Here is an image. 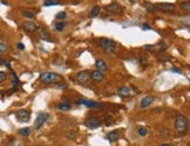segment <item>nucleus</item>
Returning <instances> with one entry per match:
<instances>
[{"mask_svg": "<svg viewBox=\"0 0 190 146\" xmlns=\"http://www.w3.org/2000/svg\"><path fill=\"white\" fill-rule=\"evenodd\" d=\"M8 45L7 44H5V43H0V52L1 53H4V52H6V51H8Z\"/></svg>", "mask_w": 190, "mask_h": 146, "instance_id": "nucleus-27", "label": "nucleus"}, {"mask_svg": "<svg viewBox=\"0 0 190 146\" xmlns=\"http://www.w3.org/2000/svg\"><path fill=\"white\" fill-rule=\"evenodd\" d=\"M18 49H25V46H24V44H22V43L18 44Z\"/></svg>", "mask_w": 190, "mask_h": 146, "instance_id": "nucleus-36", "label": "nucleus"}, {"mask_svg": "<svg viewBox=\"0 0 190 146\" xmlns=\"http://www.w3.org/2000/svg\"><path fill=\"white\" fill-rule=\"evenodd\" d=\"M160 146H171L170 144H162V145H160Z\"/></svg>", "mask_w": 190, "mask_h": 146, "instance_id": "nucleus-40", "label": "nucleus"}, {"mask_svg": "<svg viewBox=\"0 0 190 146\" xmlns=\"http://www.w3.org/2000/svg\"><path fill=\"white\" fill-rule=\"evenodd\" d=\"M148 132H149V131H148L147 127H140V129H138V134L141 135V137H146V135L148 134Z\"/></svg>", "mask_w": 190, "mask_h": 146, "instance_id": "nucleus-25", "label": "nucleus"}, {"mask_svg": "<svg viewBox=\"0 0 190 146\" xmlns=\"http://www.w3.org/2000/svg\"><path fill=\"white\" fill-rule=\"evenodd\" d=\"M19 133H20L21 135H29V133H31V129H29V127L20 129V130H19Z\"/></svg>", "mask_w": 190, "mask_h": 146, "instance_id": "nucleus-24", "label": "nucleus"}, {"mask_svg": "<svg viewBox=\"0 0 190 146\" xmlns=\"http://www.w3.org/2000/svg\"><path fill=\"white\" fill-rule=\"evenodd\" d=\"M155 47H156L155 45H146V46H144V49H150V51H152V49H154Z\"/></svg>", "mask_w": 190, "mask_h": 146, "instance_id": "nucleus-35", "label": "nucleus"}, {"mask_svg": "<svg viewBox=\"0 0 190 146\" xmlns=\"http://www.w3.org/2000/svg\"><path fill=\"white\" fill-rule=\"evenodd\" d=\"M29 115H31V113L27 110H18L16 111V118L19 119V121H28Z\"/></svg>", "mask_w": 190, "mask_h": 146, "instance_id": "nucleus-9", "label": "nucleus"}, {"mask_svg": "<svg viewBox=\"0 0 190 146\" xmlns=\"http://www.w3.org/2000/svg\"><path fill=\"white\" fill-rule=\"evenodd\" d=\"M106 10H107L108 12H111V13H119V12H121L122 8L119 4L113 2V4H109V5L106 6Z\"/></svg>", "mask_w": 190, "mask_h": 146, "instance_id": "nucleus-15", "label": "nucleus"}, {"mask_svg": "<svg viewBox=\"0 0 190 146\" xmlns=\"http://www.w3.org/2000/svg\"><path fill=\"white\" fill-rule=\"evenodd\" d=\"M58 90H65V88H67V85L66 84H62V82H59V85L57 86Z\"/></svg>", "mask_w": 190, "mask_h": 146, "instance_id": "nucleus-32", "label": "nucleus"}, {"mask_svg": "<svg viewBox=\"0 0 190 146\" xmlns=\"http://www.w3.org/2000/svg\"><path fill=\"white\" fill-rule=\"evenodd\" d=\"M117 93H119V96L122 98H127L130 96V88L127 86H121L119 90H117Z\"/></svg>", "mask_w": 190, "mask_h": 146, "instance_id": "nucleus-17", "label": "nucleus"}, {"mask_svg": "<svg viewBox=\"0 0 190 146\" xmlns=\"http://www.w3.org/2000/svg\"><path fill=\"white\" fill-rule=\"evenodd\" d=\"M162 135H169V131L168 130H164L163 132H162Z\"/></svg>", "mask_w": 190, "mask_h": 146, "instance_id": "nucleus-38", "label": "nucleus"}, {"mask_svg": "<svg viewBox=\"0 0 190 146\" xmlns=\"http://www.w3.org/2000/svg\"><path fill=\"white\" fill-rule=\"evenodd\" d=\"M100 46L105 51L106 54L108 55H115L117 52V45L114 40L108 38H101L100 39Z\"/></svg>", "mask_w": 190, "mask_h": 146, "instance_id": "nucleus-2", "label": "nucleus"}, {"mask_svg": "<svg viewBox=\"0 0 190 146\" xmlns=\"http://www.w3.org/2000/svg\"><path fill=\"white\" fill-rule=\"evenodd\" d=\"M146 8H147V10H148L149 12L156 11V6H155V5H152V4H147V5H146Z\"/></svg>", "mask_w": 190, "mask_h": 146, "instance_id": "nucleus-30", "label": "nucleus"}, {"mask_svg": "<svg viewBox=\"0 0 190 146\" xmlns=\"http://www.w3.org/2000/svg\"><path fill=\"white\" fill-rule=\"evenodd\" d=\"M188 119L184 115H177V118L175 120V127L179 132H184L188 130Z\"/></svg>", "mask_w": 190, "mask_h": 146, "instance_id": "nucleus-3", "label": "nucleus"}, {"mask_svg": "<svg viewBox=\"0 0 190 146\" xmlns=\"http://www.w3.org/2000/svg\"><path fill=\"white\" fill-rule=\"evenodd\" d=\"M113 123H114L113 117H111V115H107V117H105V124L107 125V126H111V125H113Z\"/></svg>", "mask_w": 190, "mask_h": 146, "instance_id": "nucleus-26", "label": "nucleus"}, {"mask_svg": "<svg viewBox=\"0 0 190 146\" xmlns=\"http://www.w3.org/2000/svg\"><path fill=\"white\" fill-rule=\"evenodd\" d=\"M74 135H75V132H74V131H69L68 133H67V137H68L69 139H74Z\"/></svg>", "mask_w": 190, "mask_h": 146, "instance_id": "nucleus-34", "label": "nucleus"}, {"mask_svg": "<svg viewBox=\"0 0 190 146\" xmlns=\"http://www.w3.org/2000/svg\"><path fill=\"white\" fill-rule=\"evenodd\" d=\"M22 28L26 31V32H34V31H37L38 28V25L35 24L34 21H32V20H28V21H25L22 24Z\"/></svg>", "mask_w": 190, "mask_h": 146, "instance_id": "nucleus-10", "label": "nucleus"}, {"mask_svg": "<svg viewBox=\"0 0 190 146\" xmlns=\"http://www.w3.org/2000/svg\"><path fill=\"white\" fill-rule=\"evenodd\" d=\"M100 14V7L99 6H94L93 8H92V11H90V16L92 18H95V16H97Z\"/></svg>", "mask_w": 190, "mask_h": 146, "instance_id": "nucleus-21", "label": "nucleus"}, {"mask_svg": "<svg viewBox=\"0 0 190 146\" xmlns=\"http://www.w3.org/2000/svg\"><path fill=\"white\" fill-rule=\"evenodd\" d=\"M78 104H81V105H86L88 107H94V108H101L102 105L100 103H95V101H92V100H87V99H79L78 100Z\"/></svg>", "mask_w": 190, "mask_h": 146, "instance_id": "nucleus-11", "label": "nucleus"}, {"mask_svg": "<svg viewBox=\"0 0 190 146\" xmlns=\"http://www.w3.org/2000/svg\"><path fill=\"white\" fill-rule=\"evenodd\" d=\"M47 118H48L47 113L41 112V113L38 114L37 119L34 120V129H35V130H40L42 126H43V124L47 121Z\"/></svg>", "mask_w": 190, "mask_h": 146, "instance_id": "nucleus-4", "label": "nucleus"}, {"mask_svg": "<svg viewBox=\"0 0 190 146\" xmlns=\"http://www.w3.org/2000/svg\"><path fill=\"white\" fill-rule=\"evenodd\" d=\"M95 66H96V70H99L100 72H102V73L108 70L107 63H106L105 60H102V59L96 60V63H95Z\"/></svg>", "mask_w": 190, "mask_h": 146, "instance_id": "nucleus-16", "label": "nucleus"}, {"mask_svg": "<svg viewBox=\"0 0 190 146\" xmlns=\"http://www.w3.org/2000/svg\"><path fill=\"white\" fill-rule=\"evenodd\" d=\"M142 30H150V26H148V24H143Z\"/></svg>", "mask_w": 190, "mask_h": 146, "instance_id": "nucleus-37", "label": "nucleus"}, {"mask_svg": "<svg viewBox=\"0 0 190 146\" xmlns=\"http://www.w3.org/2000/svg\"><path fill=\"white\" fill-rule=\"evenodd\" d=\"M55 5H60V0H45L43 1V6H46V7Z\"/></svg>", "mask_w": 190, "mask_h": 146, "instance_id": "nucleus-19", "label": "nucleus"}, {"mask_svg": "<svg viewBox=\"0 0 190 146\" xmlns=\"http://www.w3.org/2000/svg\"><path fill=\"white\" fill-rule=\"evenodd\" d=\"M66 16H67V14H66V12H59L55 16H57V19H59V20H63V19L66 18Z\"/></svg>", "mask_w": 190, "mask_h": 146, "instance_id": "nucleus-29", "label": "nucleus"}, {"mask_svg": "<svg viewBox=\"0 0 190 146\" xmlns=\"http://www.w3.org/2000/svg\"><path fill=\"white\" fill-rule=\"evenodd\" d=\"M90 77H92V79H93L95 82H101V81H103V79H105L103 73H102V72H100L99 70L93 71V72H92V74H90Z\"/></svg>", "mask_w": 190, "mask_h": 146, "instance_id": "nucleus-14", "label": "nucleus"}, {"mask_svg": "<svg viewBox=\"0 0 190 146\" xmlns=\"http://www.w3.org/2000/svg\"><path fill=\"white\" fill-rule=\"evenodd\" d=\"M167 47H168V45L164 43V41H161V51L163 52V51H165L167 49Z\"/></svg>", "mask_w": 190, "mask_h": 146, "instance_id": "nucleus-33", "label": "nucleus"}, {"mask_svg": "<svg viewBox=\"0 0 190 146\" xmlns=\"http://www.w3.org/2000/svg\"><path fill=\"white\" fill-rule=\"evenodd\" d=\"M154 100H155V98L152 97V96H147V97L142 98V99H141V101H140V107H141V108L149 107V106L154 103Z\"/></svg>", "mask_w": 190, "mask_h": 146, "instance_id": "nucleus-12", "label": "nucleus"}, {"mask_svg": "<svg viewBox=\"0 0 190 146\" xmlns=\"http://www.w3.org/2000/svg\"><path fill=\"white\" fill-rule=\"evenodd\" d=\"M181 8L183 10V11H185L187 13L190 11V2H189V0H187V1H184V2H181Z\"/></svg>", "mask_w": 190, "mask_h": 146, "instance_id": "nucleus-22", "label": "nucleus"}, {"mask_svg": "<svg viewBox=\"0 0 190 146\" xmlns=\"http://www.w3.org/2000/svg\"><path fill=\"white\" fill-rule=\"evenodd\" d=\"M22 14H24V16L28 18V19H34V18H35V13H34V12L27 11V10H24V11H22Z\"/></svg>", "mask_w": 190, "mask_h": 146, "instance_id": "nucleus-23", "label": "nucleus"}, {"mask_svg": "<svg viewBox=\"0 0 190 146\" xmlns=\"http://www.w3.org/2000/svg\"><path fill=\"white\" fill-rule=\"evenodd\" d=\"M120 135H121L120 131L114 130V131H111V132H109V133L107 134V139H108V141H109V143H115V141L119 140Z\"/></svg>", "mask_w": 190, "mask_h": 146, "instance_id": "nucleus-13", "label": "nucleus"}, {"mask_svg": "<svg viewBox=\"0 0 190 146\" xmlns=\"http://www.w3.org/2000/svg\"><path fill=\"white\" fill-rule=\"evenodd\" d=\"M39 80L43 84H59V82H62L63 78L62 76L55 72H43L39 77Z\"/></svg>", "mask_w": 190, "mask_h": 146, "instance_id": "nucleus-1", "label": "nucleus"}, {"mask_svg": "<svg viewBox=\"0 0 190 146\" xmlns=\"http://www.w3.org/2000/svg\"><path fill=\"white\" fill-rule=\"evenodd\" d=\"M6 79H7V73H6L5 71H0V84L4 82Z\"/></svg>", "mask_w": 190, "mask_h": 146, "instance_id": "nucleus-28", "label": "nucleus"}, {"mask_svg": "<svg viewBox=\"0 0 190 146\" xmlns=\"http://www.w3.org/2000/svg\"><path fill=\"white\" fill-rule=\"evenodd\" d=\"M58 107L60 111H69V110L72 108V105H70V103H68V101H63V103H61L59 105Z\"/></svg>", "mask_w": 190, "mask_h": 146, "instance_id": "nucleus-18", "label": "nucleus"}, {"mask_svg": "<svg viewBox=\"0 0 190 146\" xmlns=\"http://www.w3.org/2000/svg\"><path fill=\"white\" fill-rule=\"evenodd\" d=\"M76 79L79 81L80 84H87L89 82L90 80V73L88 71H80L79 73L76 74Z\"/></svg>", "mask_w": 190, "mask_h": 146, "instance_id": "nucleus-8", "label": "nucleus"}, {"mask_svg": "<svg viewBox=\"0 0 190 146\" xmlns=\"http://www.w3.org/2000/svg\"><path fill=\"white\" fill-rule=\"evenodd\" d=\"M37 32H38L39 38L42 39L43 41H51V40H52V39H51V34H49V32H48V30L46 28V27L38 26Z\"/></svg>", "mask_w": 190, "mask_h": 146, "instance_id": "nucleus-5", "label": "nucleus"}, {"mask_svg": "<svg viewBox=\"0 0 190 146\" xmlns=\"http://www.w3.org/2000/svg\"><path fill=\"white\" fill-rule=\"evenodd\" d=\"M84 125L89 129H96L101 125V119L99 117H89L88 119H86Z\"/></svg>", "mask_w": 190, "mask_h": 146, "instance_id": "nucleus-7", "label": "nucleus"}, {"mask_svg": "<svg viewBox=\"0 0 190 146\" xmlns=\"http://www.w3.org/2000/svg\"><path fill=\"white\" fill-rule=\"evenodd\" d=\"M155 6H156V10H160V11L165 12V13H171L175 10V5L171 2H160Z\"/></svg>", "mask_w": 190, "mask_h": 146, "instance_id": "nucleus-6", "label": "nucleus"}, {"mask_svg": "<svg viewBox=\"0 0 190 146\" xmlns=\"http://www.w3.org/2000/svg\"><path fill=\"white\" fill-rule=\"evenodd\" d=\"M147 63H148V60H147V58L146 57H141L140 58V64L144 67V66H147Z\"/></svg>", "mask_w": 190, "mask_h": 146, "instance_id": "nucleus-31", "label": "nucleus"}, {"mask_svg": "<svg viewBox=\"0 0 190 146\" xmlns=\"http://www.w3.org/2000/svg\"><path fill=\"white\" fill-rule=\"evenodd\" d=\"M66 25H67V22L65 21H60V22H57V24H54V27H55V30L57 31H59V32H61L63 28L66 27Z\"/></svg>", "mask_w": 190, "mask_h": 146, "instance_id": "nucleus-20", "label": "nucleus"}, {"mask_svg": "<svg viewBox=\"0 0 190 146\" xmlns=\"http://www.w3.org/2000/svg\"><path fill=\"white\" fill-rule=\"evenodd\" d=\"M171 71H174V72H176V73H182L181 71L177 70V68H175V67H173V68H171Z\"/></svg>", "mask_w": 190, "mask_h": 146, "instance_id": "nucleus-39", "label": "nucleus"}]
</instances>
